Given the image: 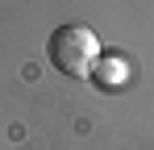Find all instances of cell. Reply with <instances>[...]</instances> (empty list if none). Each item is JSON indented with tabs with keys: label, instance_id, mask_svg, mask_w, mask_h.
Segmentation results:
<instances>
[{
	"label": "cell",
	"instance_id": "1",
	"mask_svg": "<svg viewBox=\"0 0 154 150\" xmlns=\"http://www.w3.org/2000/svg\"><path fill=\"white\" fill-rule=\"evenodd\" d=\"M100 50H104L100 38L88 25H58L50 33V42H46V58L71 79H92V67H96Z\"/></svg>",
	"mask_w": 154,
	"mask_h": 150
},
{
	"label": "cell",
	"instance_id": "2",
	"mask_svg": "<svg viewBox=\"0 0 154 150\" xmlns=\"http://www.w3.org/2000/svg\"><path fill=\"white\" fill-rule=\"evenodd\" d=\"M92 79H96L100 88H108V92L125 88V79H129L125 54H117V50H100V58H96V67H92Z\"/></svg>",
	"mask_w": 154,
	"mask_h": 150
}]
</instances>
